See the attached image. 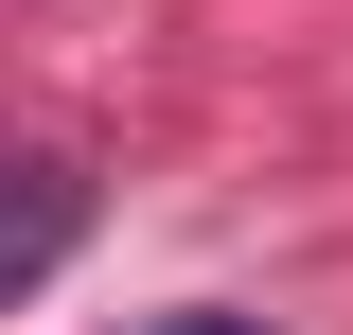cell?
Here are the masks:
<instances>
[{"label":"cell","mask_w":353,"mask_h":335,"mask_svg":"<svg viewBox=\"0 0 353 335\" xmlns=\"http://www.w3.org/2000/svg\"><path fill=\"white\" fill-rule=\"evenodd\" d=\"M71 247H88V176L71 159H0V318H18Z\"/></svg>","instance_id":"obj_1"},{"label":"cell","mask_w":353,"mask_h":335,"mask_svg":"<svg viewBox=\"0 0 353 335\" xmlns=\"http://www.w3.org/2000/svg\"><path fill=\"white\" fill-rule=\"evenodd\" d=\"M159 335H283V318H230V300H194V318H159Z\"/></svg>","instance_id":"obj_2"}]
</instances>
